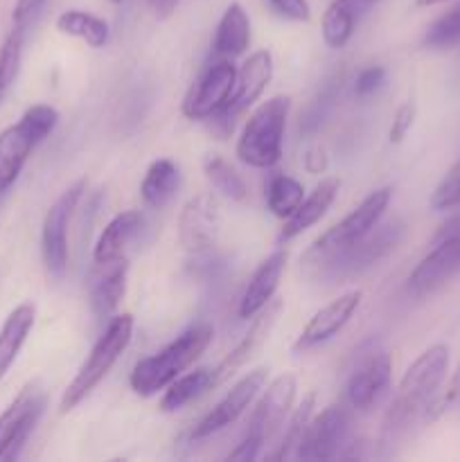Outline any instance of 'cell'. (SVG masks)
<instances>
[{
    "label": "cell",
    "instance_id": "obj_22",
    "mask_svg": "<svg viewBox=\"0 0 460 462\" xmlns=\"http://www.w3.org/2000/svg\"><path fill=\"white\" fill-rule=\"evenodd\" d=\"M338 189H341V180L338 179H323L316 185L314 192L309 197L302 199L300 206L296 208L291 217H287L280 230V242H291L298 235H302L305 230H309L311 226L318 224L327 210L332 208V203L336 201Z\"/></svg>",
    "mask_w": 460,
    "mask_h": 462
},
{
    "label": "cell",
    "instance_id": "obj_40",
    "mask_svg": "<svg viewBox=\"0 0 460 462\" xmlns=\"http://www.w3.org/2000/svg\"><path fill=\"white\" fill-rule=\"evenodd\" d=\"M413 122H415V104L413 102H404L395 111V117H392L391 131H388V140H391L392 144H400L401 140L409 135Z\"/></svg>",
    "mask_w": 460,
    "mask_h": 462
},
{
    "label": "cell",
    "instance_id": "obj_42",
    "mask_svg": "<svg viewBox=\"0 0 460 462\" xmlns=\"http://www.w3.org/2000/svg\"><path fill=\"white\" fill-rule=\"evenodd\" d=\"M180 0H153V9H156L158 18H170L176 12Z\"/></svg>",
    "mask_w": 460,
    "mask_h": 462
},
{
    "label": "cell",
    "instance_id": "obj_38",
    "mask_svg": "<svg viewBox=\"0 0 460 462\" xmlns=\"http://www.w3.org/2000/svg\"><path fill=\"white\" fill-rule=\"evenodd\" d=\"M266 3L280 18L287 21L307 23L311 18V5L307 0H266Z\"/></svg>",
    "mask_w": 460,
    "mask_h": 462
},
{
    "label": "cell",
    "instance_id": "obj_12",
    "mask_svg": "<svg viewBox=\"0 0 460 462\" xmlns=\"http://www.w3.org/2000/svg\"><path fill=\"white\" fill-rule=\"evenodd\" d=\"M235 79H237V68L233 66L230 59H215L212 63H207L206 70L197 77L180 104L183 116L188 120L198 122L212 120L233 95Z\"/></svg>",
    "mask_w": 460,
    "mask_h": 462
},
{
    "label": "cell",
    "instance_id": "obj_2",
    "mask_svg": "<svg viewBox=\"0 0 460 462\" xmlns=\"http://www.w3.org/2000/svg\"><path fill=\"white\" fill-rule=\"evenodd\" d=\"M406 237V224L401 219L379 221L368 235L347 246L329 251L325 255L302 257L307 275L327 284H343L354 280L386 260Z\"/></svg>",
    "mask_w": 460,
    "mask_h": 462
},
{
    "label": "cell",
    "instance_id": "obj_34",
    "mask_svg": "<svg viewBox=\"0 0 460 462\" xmlns=\"http://www.w3.org/2000/svg\"><path fill=\"white\" fill-rule=\"evenodd\" d=\"M458 41H460V3L428 25L427 34H424V45H428V48H445V45H454L458 43Z\"/></svg>",
    "mask_w": 460,
    "mask_h": 462
},
{
    "label": "cell",
    "instance_id": "obj_39",
    "mask_svg": "<svg viewBox=\"0 0 460 462\" xmlns=\"http://www.w3.org/2000/svg\"><path fill=\"white\" fill-rule=\"evenodd\" d=\"M383 84H386V68L368 66L359 72V77H356L354 93L359 95V97H368V95L377 93Z\"/></svg>",
    "mask_w": 460,
    "mask_h": 462
},
{
    "label": "cell",
    "instance_id": "obj_14",
    "mask_svg": "<svg viewBox=\"0 0 460 462\" xmlns=\"http://www.w3.org/2000/svg\"><path fill=\"white\" fill-rule=\"evenodd\" d=\"M347 404H329L320 415L309 420L305 438H302L298 460H334L341 456L350 438L352 413Z\"/></svg>",
    "mask_w": 460,
    "mask_h": 462
},
{
    "label": "cell",
    "instance_id": "obj_7",
    "mask_svg": "<svg viewBox=\"0 0 460 462\" xmlns=\"http://www.w3.org/2000/svg\"><path fill=\"white\" fill-rule=\"evenodd\" d=\"M57 125V108L50 104H34L18 117L16 125L0 131V194L16 183L32 152L52 134Z\"/></svg>",
    "mask_w": 460,
    "mask_h": 462
},
{
    "label": "cell",
    "instance_id": "obj_32",
    "mask_svg": "<svg viewBox=\"0 0 460 462\" xmlns=\"http://www.w3.org/2000/svg\"><path fill=\"white\" fill-rule=\"evenodd\" d=\"M305 199V188L300 180L289 174H273L266 185V206L280 219H287L296 212Z\"/></svg>",
    "mask_w": 460,
    "mask_h": 462
},
{
    "label": "cell",
    "instance_id": "obj_1",
    "mask_svg": "<svg viewBox=\"0 0 460 462\" xmlns=\"http://www.w3.org/2000/svg\"><path fill=\"white\" fill-rule=\"evenodd\" d=\"M446 373H449V347L442 343L427 347L409 365L397 386L395 400L383 418L382 433L388 442L409 433V429L419 420L436 418V406L440 400L437 393L445 383Z\"/></svg>",
    "mask_w": 460,
    "mask_h": 462
},
{
    "label": "cell",
    "instance_id": "obj_4",
    "mask_svg": "<svg viewBox=\"0 0 460 462\" xmlns=\"http://www.w3.org/2000/svg\"><path fill=\"white\" fill-rule=\"evenodd\" d=\"M131 337H133V316L115 314L108 320L106 329L95 341V346L90 347L88 356L81 364V368L77 370L75 379L63 391L61 402H59V413L66 415L75 411L102 383V379L111 373L113 365L117 364V359L129 347Z\"/></svg>",
    "mask_w": 460,
    "mask_h": 462
},
{
    "label": "cell",
    "instance_id": "obj_15",
    "mask_svg": "<svg viewBox=\"0 0 460 462\" xmlns=\"http://www.w3.org/2000/svg\"><path fill=\"white\" fill-rule=\"evenodd\" d=\"M266 379H269V370L264 368H257L253 370V373L244 374V377L225 393L224 400H219V404L194 427L192 440H206V438H212L215 433L233 427V424L246 413L248 406L253 404V400L260 395V391H264Z\"/></svg>",
    "mask_w": 460,
    "mask_h": 462
},
{
    "label": "cell",
    "instance_id": "obj_31",
    "mask_svg": "<svg viewBox=\"0 0 460 462\" xmlns=\"http://www.w3.org/2000/svg\"><path fill=\"white\" fill-rule=\"evenodd\" d=\"M314 406H316V395L309 393L305 395L302 404L293 411L289 424H284V438L280 440L278 449L273 454H269L266 458L271 460H298V451H300L302 438H305L307 427H309V420L314 418Z\"/></svg>",
    "mask_w": 460,
    "mask_h": 462
},
{
    "label": "cell",
    "instance_id": "obj_25",
    "mask_svg": "<svg viewBox=\"0 0 460 462\" xmlns=\"http://www.w3.org/2000/svg\"><path fill=\"white\" fill-rule=\"evenodd\" d=\"M251 45V18L239 3H230L221 14L212 39L215 59H235L244 54Z\"/></svg>",
    "mask_w": 460,
    "mask_h": 462
},
{
    "label": "cell",
    "instance_id": "obj_5",
    "mask_svg": "<svg viewBox=\"0 0 460 462\" xmlns=\"http://www.w3.org/2000/svg\"><path fill=\"white\" fill-rule=\"evenodd\" d=\"M289 111H291L289 95H275L253 111L235 147V153L244 165L255 170H269L278 165L282 158Z\"/></svg>",
    "mask_w": 460,
    "mask_h": 462
},
{
    "label": "cell",
    "instance_id": "obj_26",
    "mask_svg": "<svg viewBox=\"0 0 460 462\" xmlns=\"http://www.w3.org/2000/svg\"><path fill=\"white\" fill-rule=\"evenodd\" d=\"M34 320L36 310L32 302H23V305L14 307L7 319H5L3 328H0V382L7 377L14 361L21 355L23 346L27 343V337L34 328Z\"/></svg>",
    "mask_w": 460,
    "mask_h": 462
},
{
    "label": "cell",
    "instance_id": "obj_41",
    "mask_svg": "<svg viewBox=\"0 0 460 462\" xmlns=\"http://www.w3.org/2000/svg\"><path fill=\"white\" fill-rule=\"evenodd\" d=\"M446 406H460V365L458 370L454 373V377H451L449 386H446L445 395L437 400V406H436V413H442V411L446 409Z\"/></svg>",
    "mask_w": 460,
    "mask_h": 462
},
{
    "label": "cell",
    "instance_id": "obj_24",
    "mask_svg": "<svg viewBox=\"0 0 460 462\" xmlns=\"http://www.w3.org/2000/svg\"><path fill=\"white\" fill-rule=\"evenodd\" d=\"M143 224L144 217L143 212L138 210H124L120 212V215L113 217V219L104 226L102 233H99L97 242H95V264H106V262H115L126 257V248H129V244L138 237Z\"/></svg>",
    "mask_w": 460,
    "mask_h": 462
},
{
    "label": "cell",
    "instance_id": "obj_10",
    "mask_svg": "<svg viewBox=\"0 0 460 462\" xmlns=\"http://www.w3.org/2000/svg\"><path fill=\"white\" fill-rule=\"evenodd\" d=\"M43 411V388L36 382H30L0 413V462H12L21 456Z\"/></svg>",
    "mask_w": 460,
    "mask_h": 462
},
{
    "label": "cell",
    "instance_id": "obj_20",
    "mask_svg": "<svg viewBox=\"0 0 460 462\" xmlns=\"http://www.w3.org/2000/svg\"><path fill=\"white\" fill-rule=\"evenodd\" d=\"M287 248H275V251L257 266L255 273L248 280L246 289H244L242 298H239V319H255V316L273 300L275 293H278L280 280H282L284 275V269H287Z\"/></svg>",
    "mask_w": 460,
    "mask_h": 462
},
{
    "label": "cell",
    "instance_id": "obj_3",
    "mask_svg": "<svg viewBox=\"0 0 460 462\" xmlns=\"http://www.w3.org/2000/svg\"><path fill=\"white\" fill-rule=\"evenodd\" d=\"M212 337H215V332H212L210 325L197 323L185 329L183 334H179L170 346L158 350L156 355L140 359L129 377L131 391L140 397H153L165 391L176 377H180L207 350Z\"/></svg>",
    "mask_w": 460,
    "mask_h": 462
},
{
    "label": "cell",
    "instance_id": "obj_19",
    "mask_svg": "<svg viewBox=\"0 0 460 462\" xmlns=\"http://www.w3.org/2000/svg\"><path fill=\"white\" fill-rule=\"evenodd\" d=\"M280 311H282V300H280V298H273V300H271L269 305H266L264 310L253 319L251 328H248V332L244 334L242 341H239L237 346H235L233 350L219 361V365L212 368V383H215V388L228 382L237 370H242L244 365H246L248 361H251L253 356L264 347V343L269 341L271 332H273L275 323H278Z\"/></svg>",
    "mask_w": 460,
    "mask_h": 462
},
{
    "label": "cell",
    "instance_id": "obj_9",
    "mask_svg": "<svg viewBox=\"0 0 460 462\" xmlns=\"http://www.w3.org/2000/svg\"><path fill=\"white\" fill-rule=\"evenodd\" d=\"M86 192V180H77L68 189H63L61 197L48 208L43 217V228H41V253H43V264L50 278L61 280L68 269V228H70L72 215L79 206L81 197Z\"/></svg>",
    "mask_w": 460,
    "mask_h": 462
},
{
    "label": "cell",
    "instance_id": "obj_27",
    "mask_svg": "<svg viewBox=\"0 0 460 462\" xmlns=\"http://www.w3.org/2000/svg\"><path fill=\"white\" fill-rule=\"evenodd\" d=\"M180 188V170L170 158H158L144 171V179L140 183V197L144 206L161 210L174 199Z\"/></svg>",
    "mask_w": 460,
    "mask_h": 462
},
{
    "label": "cell",
    "instance_id": "obj_13",
    "mask_svg": "<svg viewBox=\"0 0 460 462\" xmlns=\"http://www.w3.org/2000/svg\"><path fill=\"white\" fill-rule=\"evenodd\" d=\"M271 79H273V54H271L269 50H257V52H253L237 70L233 95L228 97L225 106L212 117L215 125L224 126L225 134L233 131L235 120H237L239 116H244V113L264 95Z\"/></svg>",
    "mask_w": 460,
    "mask_h": 462
},
{
    "label": "cell",
    "instance_id": "obj_11",
    "mask_svg": "<svg viewBox=\"0 0 460 462\" xmlns=\"http://www.w3.org/2000/svg\"><path fill=\"white\" fill-rule=\"evenodd\" d=\"M392 199V188H379L374 192H370L345 219L338 221L336 226H332L329 230H325L309 248H307L305 257H316L325 255L329 251H336V248L347 246V244L356 242L363 235H368L379 221L386 215L388 206H391Z\"/></svg>",
    "mask_w": 460,
    "mask_h": 462
},
{
    "label": "cell",
    "instance_id": "obj_33",
    "mask_svg": "<svg viewBox=\"0 0 460 462\" xmlns=\"http://www.w3.org/2000/svg\"><path fill=\"white\" fill-rule=\"evenodd\" d=\"M23 41H25V34L18 30H12L7 34V39H5L3 48H0V104L7 97L14 81L18 79V72H21Z\"/></svg>",
    "mask_w": 460,
    "mask_h": 462
},
{
    "label": "cell",
    "instance_id": "obj_35",
    "mask_svg": "<svg viewBox=\"0 0 460 462\" xmlns=\"http://www.w3.org/2000/svg\"><path fill=\"white\" fill-rule=\"evenodd\" d=\"M433 210H454L460 208V161H455L445 174V179L437 183L428 199Z\"/></svg>",
    "mask_w": 460,
    "mask_h": 462
},
{
    "label": "cell",
    "instance_id": "obj_21",
    "mask_svg": "<svg viewBox=\"0 0 460 462\" xmlns=\"http://www.w3.org/2000/svg\"><path fill=\"white\" fill-rule=\"evenodd\" d=\"M93 278L88 284L90 311L95 319L111 320L115 316L120 300L126 293V275H129V260L106 262V264H95Z\"/></svg>",
    "mask_w": 460,
    "mask_h": 462
},
{
    "label": "cell",
    "instance_id": "obj_37",
    "mask_svg": "<svg viewBox=\"0 0 460 462\" xmlns=\"http://www.w3.org/2000/svg\"><path fill=\"white\" fill-rule=\"evenodd\" d=\"M45 0H16L12 14V30L23 32L27 34L30 27L34 25L36 18L41 16V9H43Z\"/></svg>",
    "mask_w": 460,
    "mask_h": 462
},
{
    "label": "cell",
    "instance_id": "obj_16",
    "mask_svg": "<svg viewBox=\"0 0 460 462\" xmlns=\"http://www.w3.org/2000/svg\"><path fill=\"white\" fill-rule=\"evenodd\" d=\"M361 300H363V291H361V289H352V291H345L343 296H338L336 300L320 307V310L311 316L309 323L302 328V332L298 334L291 350L296 352V355H302V352H309L314 350V347L325 346L327 341H332V338L338 337V334L345 329V325L350 323L352 316H354L356 310L361 307Z\"/></svg>",
    "mask_w": 460,
    "mask_h": 462
},
{
    "label": "cell",
    "instance_id": "obj_43",
    "mask_svg": "<svg viewBox=\"0 0 460 462\" xmlns=\"http://www.w3.org/2000/svg\"><path fill=\"white\" fill-rule=\"evenodd\" d=\"M440 3H449V0H415L418 7H433V5H440Z\"/></svg>",
    "mask_w": 460,
    "mask_h": 462
},
{
    "label": "cell",
    "instance_id": "obj_30",
    "mask_svg": "<svg viewBox=\"0 0 460 462\" xmlns=\"http://www.w3.org/2000/svg\"><path fill=\"white\" fill-rule=\"evenodd\" d=\"M203 174H206V179L210 180V185L221 194V197L237 203L248 199L246 180L242 179V174H239L228 161H224V158L216 156V153L206 156V161H203Z\"/></svg>",
    "mask_w": 460,
    "mask_h": 462
},
{
    "label": "cell",
    "instance_id": "obj_44",
    "mask_svg": "<svg viewBox=\"0 0 460 462\" xmlns=\"http://www.w3.org/2000/svg\"><path fill=\"white\" fill-rule=\"evenodd\" d=\"M104 3H108V5H122V3H124V0H104Z\"/></svg>",
    "mask_w": 460,
    "mask_h": 462
},
{
    "label": "cell",
    "instance_id": "obj_36",
    "mask_svg": "<svg viewBox=\"0 0 460 462\" xmlns=\"http://www.w3.org/2000/svg\"><path fill=\"white\" fill-rule=\"evenodd\" d=\"M336 88H338V79L327 81V86L320 90L318 97H316L314 102L307 106L305 116H300V131H302V134H314V131L318 129L320 125H323V120L327 117L329 108H332L334 97H336Z\"/></svg>",
    "mask_w": 460,
    "mask_h": 462
},
{
    "label": "cell",
    "instance_id": "obj_6",
    "mask_svg": "<svg viewBox=\"0 0 460 462\" xmlns=\"http://www.w3.org/2000/svg\"><path fill=\"white\" fill-rule=\"evenodd\" d=\"M298 382L293 374L284 373L275 377L262 393L260 402L253 409L248 429L244 433L242 442L228 454L230 460H255L262 456V449L282 431L287 418L293 411L296 402Z\"/></svg>",
    "mask_w": 460,
    "mask_h": 462
},
{
    "label": "cell",
    "instance_id": "obj_23",
    "mask_svg": "<svg viewBox=\"0 0 460 462\" xmlns=\"http://www.w3.org/2000/svg\"><path fill=\"white\" fill-rule=\"evenodd\" d=\"M379 3L382 0H332L329 7L325 9L323 23H320L325 43L332 50L345 48L361 18Z\"/></svg>",
    "mask_w": 460,
    "mask_h": 462
},
{
    "label": "cell",
    "instance_id": "obj_18",
    "mask_svg": "<svg viewBox=\"0 0 460 462\" xmlns=\"http://www.w3.org/2000/svg\"><path fill=\"white\" fill-rule=\"evenodd\" d=\"M221 230L219 203L212 194H197L183 206L179 217V242L192 255L207 253Z\"/></svg>",
    "mask_w": 460,
    "mask_h": 462
},
{
    "label": "cell",
    "instance_id": "obj_17",
    "mask_svg": "<svg viewBox=\"0 0 460 462\" xmlns=\"http://www.w3.org/2000/svg\"><path fill=\"white\" fill-rule=\"evenodd\" d=\"M392 379V361L391 355L383 350L368 352L354 370L350 373L345 383V402L352 411H365L373 409L386 391L391 388Z\"/></svg>",
    "mask_w": 460,
    "mask_h": 462
},
{
    "label": "cell",
    "instance_id": "obj_29",
    "mask_svg": "<svg viewBox=\"0 0 460 462\" xmlns=\"http://www.w3.org/2000/svg\"><path fill=\"white\" fill-rule=\"evenodd\" d=\"M57 30L72 39L84 41L90 48H104L111 41V27L104 18L84 9H66L57 18Z\"/></svg>",
    "mask_w": 460,
    "mask_h": 462
},
{
    "label": "cell",
    "instance_id": "obj_28",
    "mask_svg": "<svg viewBox=\"0 0 460 462\" xmlns=\"http://www.w3.org/2000/svg\"><path fill=\"white\" fill-rule=\"evenodd\" d=\"M212 388H215V383H212V368H197L192 373L180 374L162 393L161 411L176 413V411L197 402L198 397H203Z\"/></svg>",
    "mask_w": 460,
    "mask_h": 462
},
{
    "label": "cell",
    "instance_id": "obj_8",
    "mask_svg": "<svg viewBox=\"0 0 460 462\" xmlns=\"http://www.w3.org/2000/svg\"><path fill=\"white\" fill-rule=\"evenodd\" d=\"M460 273V215L446 219L436 230L431 251L410 271L409 289L418 296L431 293Z\"/></svg>",
    "mask_w": 460,
    "mask_h": 462
}]
</instances>
